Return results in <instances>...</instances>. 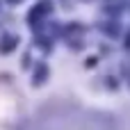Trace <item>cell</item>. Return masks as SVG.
<instances>
[{
	"mask_svg": "<svg viewBox=\"0 0 130 130\" xmlns=\"http://www.w3.org/2000/svg\"><path fill=\"white\" fill-rule=\"evenodd\" d=\"M9 2H18V0H9Z\"/></svg>",
	"mask_w": 130,
	"mask_h": 130,
	"instance_id": "6da1fadb",
	"label": "cell"
}]
</instances>
